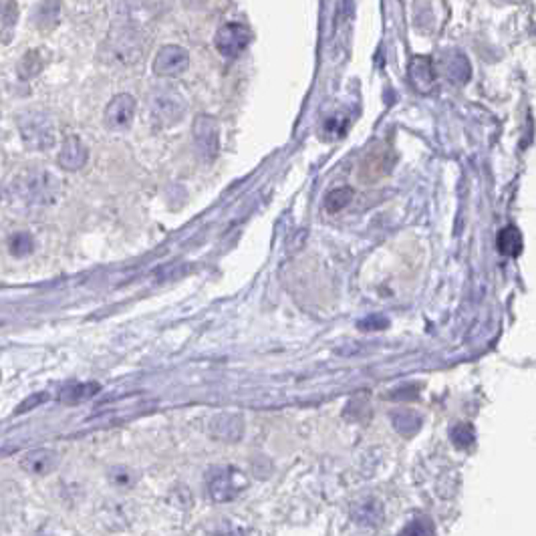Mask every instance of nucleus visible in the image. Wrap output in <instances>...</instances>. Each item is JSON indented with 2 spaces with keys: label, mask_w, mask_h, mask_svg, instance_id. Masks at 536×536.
<instances>
[{
  "label": "nucleus",
  "mask_w": 536,
  "mask_h": 536,
  "mask_svg": "<svg viewBox=\"0 0 536 536\" xmlns=\"http://www.w3.org/2000/svg\"><path fill=\"white\" fill-rule=\"evenodd\" d=\"M13 194L24 204L49 206L55 204L61 194V182L51 171L45 169H26L13 180Z\"/></svg>",
  "instance_id": "nucleus-1"
},
{
  "label": "nucleus",
  "mask_w": 536,
  "mask_h": 536,
  "mask_svg": "<svg viewBox=\"0 0 536 536\" xmlns=\"http://www.w3.org/2000/svg\"><path fill=\"white\" fill-rule=\"evenodd\" d=\"M190 65L187 51L178 45H166L153 59V73L160 77H176L182 75Z\"/></svg>",
  "instance_id": "nucleus-9"
},
{
  "label": "nucleus",
  "mask_w": 536,
  "mask_h": 536,
  "mask_svg": "<svg viewBox=\"0 0 536 536\" xmlns=\"http://www.w3.org/2000/svg\"><path fill=\"white\" fill-rule=\"evenodd\" d=\"M420 389L415 388V385H404V388H397L393 389V391H389L388 399H395V401H407V399H418V393Z\"/></svg>",
  "instance_id": "nucleus-28"
},
{
  "label": "nucleus",
  "mask_w": 536,
  "mask_h": 536,
  "mask_svg": "<svg viewBox=\"0 0 536 536\" xmlns=\"http://www.w3.org/2000/svg\"><path fill=\"white\" fill-rule=\"evenodd\" d=\"M244 476L236 468H212L206 476V486H208V494L214 502H230L234 500L244 488Z\"/></svg>",
  "instance_id": "nucleus-4"
},
{
  "label": "nucleus",
  "mask_w": 536,
  "mask_h": 536,
  "mask_svg": "<svg viewBox=\"0 0 536 536\" xmlns=\"http://www.w3.org/2000/svg\"><path fill=\"white\" fill-rule=\"evenodd\" d=\"M0 202H2V187H0Z\"/></svg>",
  "instance_id": "nucleus-30"
},
{
  "label": "nucleus",
  "mask_w": 536,
  "mask_h": 536,
  "mask_svg": "<svg viewBox=\"0 0 536 536\" xmlns=\"http://www.w3.org/2000/svg\"><path fill=\"white\" fill-rule=\"evenodd\" d=\"M450 440L458 450H466L476 442V431L470 424H456L450 427Z\"/></svg>",
  "instance_id": "nucleus-23"
},
{
  "label": "nucleus",
  "mask_w": 536,
  "mask_h": 536,
  "mask_svg": "<svg viewBox=\"0 0 536 536\" xmlns=\"http://www.w3.org/2000/svg\"><path fill=\"white\" fill-rule=\"evenodd\" d=\"M19 133L22 144L26 149L33 151H47L55 146L56 130L53 119L43 112H24L20 113L19 119Z\"/></svg>",
  "instance_id": "nucleus-2"
},
{
  "label": "nucleus",
  "mask_w": 536,
  "mask_h": 536,
  "mask_svg": "<svg viewBox=\"0 0 536 536\" xmlns=\"http://www.w3.org/2000/svg\"><path fill=\"white\" fill-rule=\"evenodd\" d=\"M434 533L436 528L429 518H415L401 530V535H434Z\"/></svg>",
  "instance_id": "nucleus-25"
},
{
  "label": "nucleus",
  "mask_w": 536,
  "mask_h": 536,
  "mask_svg": "<svg viewBox=\"0 0 536 536\" xmlns=\"http://www.w3.org/2000/svg\"><path fill=\"white\" fill-rule=\"evenodd\" d=\"M107 55L109 63L113 65H121V67H130L133 63H137L141 59V43L135 33L123 31L117 37L109 40L107 45Z\"/></svg>",
  "instance_id": "nucleus-7"
},
{
  "label": "nucleus",
  "mask_w": 536,
  "mask_h": 536,
  "mask_svg": "<svg viewBox=\"0 0 536 536\" xmlns=\"http://www.w3.org/2000/svg\"><path fill=\"white\" fill-rule=\"evenodd\" d=\"M17 71H19V77L22 79V81H29V79L37 77V75L43 71V59H40V53H38V51H29V53L19 61Z\"/></svg>",
  "instance_id": "nucleus-22"
},
{
  "label": "nucleus",
  "mask_w": 536,
  "mask_h": 536,
  "mask_svg": "<svg viewBox=\"0 0 536 536\" xmlns=\"http://www.w3.org/2000/svg\"><path fill=\"white\" fill-rule=\"evenodd\" d=\"M101 391V385L97 381H87V383H73L69 388H65L61 391V404L65 406H77V404H83L87 399L95 397L97 393Z\"/></svg>",
  "instance_id": "nucleus-17"
},
{
  "label": "nucleus",
  "mask_w": 536,
  "mask_h": 536,
  "mask_svg": "<svg viewBox=\"0 0 536 536\" xmlns=\"http://www.w3.org/2000/svg\"><path fill=\"white\" fill-rule=\"evenodd\" d=\"M135 99L131 97L130 93H119L115 95L112 101L105 107V125L112 131L128 130L135 117Z\"/></svg>",
  "instance_id": "nucleus-8"
},
{
  "label": "nucleus",
  "mask_w": 536,
  "mask_h": 536,
  "mask_svg": "<svg viewBox=\"0 0 536 536\" xmlns=\"http://www.w3.org/2000/svg\"><path fill=\"white\" fill-rule=\"evenodd\" d=\"M61 0H40L31 13V20L35 22L38 31H51L59 24L61 19Z\"/></svg>",
  "instance_id": "nucleus-16"
},
{
  "label": "nucleus",
  "mask_w": 536,
  "mask_h": 536,
  "mask_svg": "<svg viewBox=\"0 0 536 536\" xmlns=\"http://www.w3.org/2000/svg\"><path fill=\"white\" fill-rule=\"evenodd\" d=\"M19 20V4L17 0H2L0 2V24L4 26V33H10Z\"/></svg>",
  "instance_id": "nucleus-24"
},
{
  "label": "nucleus",
  "mask_w": 536,
  "mask_h": 536,
  "mask_svg": "<svg viewBox=\"0 0 536 536\" xmlns=\"http://www.w3.org/2000/svg\"><path fill=\"white\" fill-rule=\"evenodd\" d=\"M49 399V393H45V391H40V393H33V395H29L22 404H20L17 409H15V415H22V413H26V411H31V409H35L40 404H45Z\"/></svg>",
  "instance_id": "nucleus-27"
},
{
  "label": "nucleus",
  "mask_w": 536,
  "mask_h": 536,
  "mask_svg": "<svg viewBox=\"0 0 536 536\" xmlns=\"http://www.w3.org/2000/svg\"><path fill=\"white\" fill-rule=\"evenodd\" d=\"M59 462H61V458L55 450L38 447V450H33L22 456L20 470H24L26 474H33V476H49L59 468Z\"/></svg>",
  "instance_id": "nucleus-10"
},
{
  "label": "nucleus",
  "mask_w": 536,
  "mask_h": 536,
  "mask_svg": "<svg viewBox=\"0 0 536 536\" xmlns=\"http://www.w3.org/2000/svg\"><path fill=\"white\" fill-rule=\"evenodd\" d=\"M345 128H347V117H341V115L327 119V123H325V130H327V133L337 135V137L345 131Z\"/></svg>",
  "instance_id": "nucleus-29"
},
{
  "label": "nucleus",
  "mask_w": 536,
  "mask_h": 536,
  "mask_svg": "<svg viewBox=\"0 0 536 536\" xmlns=\"http://www.w3.org/2000/svg\"><path fill=\"white\" fill-rule=\"evenodd\" d=\"M194 144L198 153L206 162L214 160L218 155L220 137H218V123L210 115H198L194 121Z\"/></svg>",
  "instance_id": "nucleus-5"
},
{
  "label": "nucleus",
  "mask_w": 536,
  "mask_h": 536,
  "mask_svg": "<svg viewBox=\"0 0 536 536\" xmlns=\"http://www.w3.org/2000/svg\"><path fill=\"white\" fill-rule=\"evenodd\" d=\"M250 43V31L240 24V22H230V24H224L222 29L216 33V38H214V45L218 49V53L224 56H238L244 53V49L248 47Z\"/></svg>",
  "instance_id": "nucleus-6"
},
{
  "label": "nucleus",
  "mask_w": 536,
  "mask_h": 536,
  "mask_svg": "<svg viewBox=\"0 0 536 536\" xmlns=\"http://www.w3.org/2000/svg\"><path fill=\"white\" fill-rule=\"evenodd\" d=\"M208 431L216 440H222L226 444H234V442H238L242 438L244 422H242L240 415H236V413H220V415H216L210 422Z\"/></svg>",
  "instance_id": "nucleus-11"
},
{
  "label": "nucleus",
  "mask_w": 536,
  "mask_h": 536,
  "mask_svg": "<svg viewBox=\"0 0 536 536\" xmlns=\"http://www.w3.org/2000/svg\"><path fill=\"white\" fill-rule=\"evenodd\" d=\"M353 196H355V192H353V187H349V185L335 187V190H331V192L327 194V198H325V210H327L329 214H337V212L345 210V208L351 204Z\"/></svg>",
  "instance_id": "nucleus-20"
},
{
  "label": "nucleus",
  "mask_w": 536,
  "mask_h": 536,
  "mask_svg": "<svg viewBox=\"0 0 536 536\" xmlns=\"http://www.w3.org/2000/svg\"><path fill=\"white\" fill-rule=\"evenodd\" d=\"M87 160H89L87 146L77 135H69L59 151V166L67 171H79L81 167H85Z\"/></svg>",
  "instance_id": "nucleus-12"
},
{
  "label": "nucleus",
  "mask_w": 536,
  "mask_h": 536,
  "mask_svg": "<svg viewBox=\"0 0 536 536\" xmlns=\"http://www.w3.org/2000/svg\"><path fill=\"white\" fill-rule=\"evenodd\" d=\"M496 244H498V250L506 256H512L516 259L522 254V248H524V242H522V234L518 230L516 226H506L498 232V238H496Z\"/></svg>",
  "instance_id": "nucleus-18"
},
{
  "label": "nucleus",
  "mask_w": 536,
  "mask_h": 536,
  "mask_svg": "<svg viewBox=\"0 0 536 536\" xmlns=\"http://www.w3.org/2000/svg\"><path fill=\"white\" fill-rule=\"evenodd\" d=\"M351 518L361 526H379L383 522V506L377 498H363L351 506Z\"/></svg>",
  "instance_id": "nucleus-14"
},
{
  "label": "nucleus",
  "mask_w": 536,
  "mask_h": 536,
  "mask_svg": "<svg viewBox=\"0 0 536 536\" xmlns=\"http://www.w3.org/2000/svg\"><path fill=\"white\" fill-rule=\"evenodd\" d=\"M442 65H444V75L456 85H464L470 81L472 77V67H470V61L468 56L460 53V51H450L445 53L444 59H442Z\"/></svg>",
  "instance_id": "nucleus-15"
},
{
  "label": "nucleus",
  "mask_w": 536,
  "mask_h": 536,
  "mask_svg": "<svg viewBox=\"0 0 536 536\" xmlns=\"http://www.w3.org/2000/svg\"><path fill=\"white\" fill-rule=\"evenodd\" d=\"M409 79H411V85L420 93L431 91L436 85V71H434L431 59L424 55L413 56L409 63Z\"/></svg>",
  "instance_id": "nucleus-13"
},
{
  "label": "nucleus",
  "mask_w": 536,
  "mask_h": 536,
  "mask_svg": "<svg viewBox=\"0 0 536 536\" xmlns=\"http://www.w3.org/2000/svg\"><path fill=\"white\" fill-rule=\"evenodd\" d=\"M391 424L404 438H411L422 429V415L413 409H399L391 415Z\"/></svg>",
  "instance_id": "nucleus-19"
},
{
  "label": "nucleus",
  "mask_w": 536,
  "mask_h": 536,
  "mask_svg": "<svg viewBox=\"0 0 536 536\" xmlns=\"http://www.w3.org/2000/svg\"><path fill=\"white\" fill-rule=\"evenodd\" d=\"M8 250L13 256L17 259H26L33 254L35 250V238L29 234V232H15L10 238H8Z\"/></svg>",
  "instance_id": "nucleus-21"
},
{
  "label": "nucleus",
  "mask_w": 536,
  "mask_h": 536,
  "mask_svg": "<svg viewBox=\"0 0 536 536\" xmlns=\"http://www.w3.org/2000/svg\"><path fill=\"white\" fill-rule=\"evenodd\" d=\"M357 327L363 331H383L389 327V319L383 314H371V316H365L363 321H359Z\"/></svg>",
  "instance_id": "nucleus-26"
},
{
  "label": "nucleus",
  "mask_w": 536,
  "mask_h": 536,
  "mask_svg": "<svg viewBox=\"0 0 536 536\" xmlns=\"http://www.w3.org/2000/svg\"><path fill=\"white\" fill-rule=\"evenodd\" d=\"M149 112L160 128H174L184 117V97L174 87H160L149 97Z\"/></svg>",
  "instance_id": "nucleus-3"
}]
</instances>
